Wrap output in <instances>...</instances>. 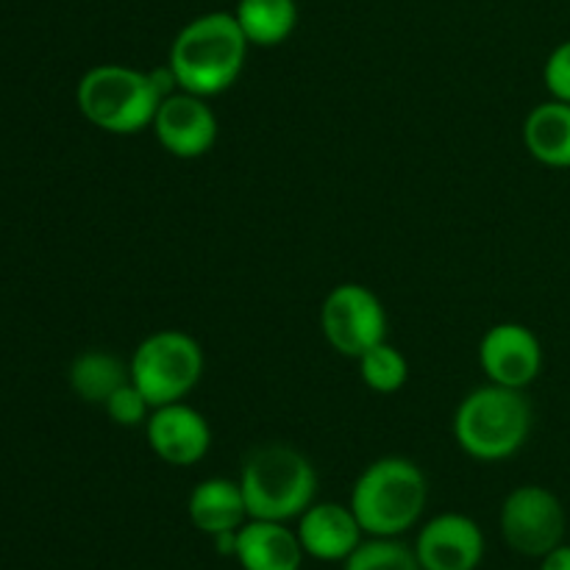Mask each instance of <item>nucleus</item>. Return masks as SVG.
Segmentation results:
<instances>
[{"label": "nucleus", "instance_id": "7ed1b4c3", "mask_svg": "<svg viewBox=\"0 0 570 570\" xmlns=\"http://www.w3.org/2000/svg\"><path fill=\"white\" fill-rule=\"evenodd\" d=\"M534 429L532 401L527 390L482 384L460 401L451 434L462 454L476 462L512 460L529 443Z\"/></svg>", "mask_w": 570, "mask_h": 570}, {"label": "nucleus", "instance_id": "f257e3e1", "mask_svg": "<svg viewBox=\"0 0 570 570\" xmlns=\"http://www.w3.org/2000/svg\"><path fill=\"white\" fill-rule=\"evenodd\" d=\"M250 42L234 11H206L176 33L167 65L184 92L215 98L228 92L243 76Z\"/></svg>", "mask_w": 570, "mask_h": 570}, {"label": "nucleus", "instance_id": "2eb2a0df", "mask_svg": "<svg viewBox=\"0 0 570 570\" xmlns=\"http://www.w3.org/2000/svg\"><path fill=\"white\" fill-rule=\"evenodd\" d=\"M187 515L189 523L198 529L206 538H217V534L237 532L245 521H248V507H245V495L239 482L223 476L204 479L193 488L187 499Z\"/></svg>", "mask_w": 570, "mask_h": 570}, {"label": "nucleus", "instance_id": "4be33fe9", "mask_svg": "<svg viewBox=\"0 0 570 570\" xmlns=\"http://www.w3.org/2000/svg\"><path fill=\"white\" fill-rule=\"evenodd\" d=\"M543 83L554 100L570 104V39L557 45L543 65Z\"/></svg>", "mask_w": 570, "mask_h": 570}, {"label": "nucleus", "instance_id": "39448f33", "mask_svg": "<svg viewBox=\"0 0 570 570\" xmlns=\"http://www.w3.org/2000/svg\"><path fill=\"white\" fill-rule=\"evenodd\" d=\"M161 95L150 70L128 65H95L78 78L76 106L89 126L131 137L154 126Z\"/></svg>", "mask_w": 570, "mask_h": 570}, {"label": "nucleus", "instance_id": "f8f14e48", "mask_svg": "<svg viewBox=\"0 0 570 570\" xmlns=\"http://www.w3.org/2000/svg\"><path fill=\"white\" fill-rule=\"evenodd\" d=\"M150 451L170 468H193L212 449V426L206 415L187 401L156 406L145 423Z\"/></svg>", "mask_w": 570, "mask_h": 570}, {"label": "nucleus", "instance_id": "423d86ee", "mask_svg": "<svg viewBox=\"0 0 570 570\" xmlns=\"http://www.w3.org/2000/svg\"><path fill=\"white\" fill-rule=\"evenodd\" d=\"M204 348L181 328H159L134 348L128 371L150 406L187 401L204 379Z\"/></svg>", "mask_w": 570, "mask_h": 570}, {"label": "nucleus", "instance_id": "a211bd4d", "mask_svg": "<svg viewBox=\"0 0 570 570\" xmlns=\"http://www.w3.org/2000/svg\"><path fill=\"white\" fill-rule=\"evenodd\" d=\"M239 28L254 48H278L298 26L295 0H237L234 6Z\"/></svg>", "mask_w": 570, "mask_h": 570}, {"label": "nucleus", "instance_id": "412c9836", "mask_svg": "<svg viewBox=\"0 0 570 570\" xmlns=\"http://www.w3.org/2000/svg\"><path fill=\"white\" fill-rule=\"evenodd\" d=\"M104 410H106V415H109V421L117 423V426H122V429L142 426L145 429V423H148L154 406H150V401L145 399L142 390H139L137 384L128 379V382L122 384V387L117 390L109 401H106Z\"/></svg>", "mask_w": 570, "mask_h": 570}, {"label": "nucleus", "instance_id": "4468645a", "mask_svg": "<svg viewBox=\"0 0 570 570\" xmlns=\"http://www.w3.org/2000/svg\"><path fill=\"white\" fill-rule=\"evenodd\" d=\"M304 557L298 532L287 523L248 518L237 529L234 560L243 570H301Z\"/></svg>", "mask_w": 570, "mask_h": 570}, {"label": "nucleus", "instance_id": "6e6552de", "mask_svg": "<svg viewBox=\"0 0 570 570\" xmlns=\"http://www.w3.org/2000/svg\"><path fill=\"white\" fill-rule=\"evenodd\" d=\"M499 529L504 543L515 554L540 560L551 549L566 543V507L554 490L543 484H521L501 504Z\"/></svg>", "mask_w": 570, "mask_h": 570}, {"label": "nucleus", "instance_id": "9d476101", "mask_svg": "<svg viewBox=\"0 0 570 570\" xmlns=\"http://www.w3.org/2000/svg\"><path fill=\"white\" fill-rule=\"evenodd\" d=\"M150 128L161 148L184 161L206 156L220 137V122L209 106V98L184 92V89L161 100Z\"/></svg>", "mask_w": 570, "mask_h": 570}, {"label": "nucleus", "instance_id": "20e7f679", "mask_svg": "<svg viewBox=\"0 0 570 570\" xmlns=\"http://www.w3.org/2000/svg\"><path fill=\"white\" fill-rule=\"evenodd\" d=\"M248 518L256 521H298L317 499V471L309 456L284 443L250 451L239 471Z\"/></svg>", "mask_w": 570, "mask_h": 570}, {"label": "nucleus", "instance_id": "f3484780", "mask_svg": "<svg viewBox=\"0 0 570 570\" xmlns=\"http://www.w3.org/2000/svg\"><path fill=\"white\" fill-rule=\"evenodd\" d=\"M128 379H131V371H128L126 362L100 348L81 351L72 360L70 371H67V382H70L72 393L83 404L92 406H104Z\"/></svg>", "mask_w": 570, "mask_h": 570}, {"label": "nucleus", "instance_id": "dca6fc26", "mask_svg": "<svg viewBox=\"0 0 570 570\" xmlns=\"http://www.w3.org/2000/svg\"><path fill=\"white\" fill-rule=\"evenodd\" d=\"M523 145L529 156L551 170H570V104L543 100L523 120Z\"/></svg>", "mask_w": 570, "mask_h": 570}, {"label": "nucleus", "instance_id": "1a4fd4ad", "mask_svg": "<svg viewBox=\"0 0 570 570\" xmlns=\"http://www.w3.org/2000/svg\"><path fill=\"white\" fill-rule=\"evenodd\" d=\"M543 343L523 323H495L479 343V367L490 384H501V387H532L543 373Z\"/></svg>", "mask_w": 570, "mask_h": 570}, {"label": "nucleus", "instance_id": "6ab92c4d", "mask_svg": "<svg viewBox=\"0 0 570 570\" xmlns=\"http://www.w3.org/2000/svg\"><path fill=\"white\" fill-rule=\"evenodd\" d=\"M356 362H360V376L365 382V387L379 395L399 393V390H404L406 379H410V362L387 340L373 345Z\"/></svg>", "mask_w": 570, "mask_h": 570}, {"label": "nucleus", "instance_id": "5701e85b", "mask_svg": "<svg viewBox=\"0 0 570 570\" xmlns=\"http://www.w3.org/2000/svg\"><path fill=\"white\" fill-rule=\"evenodd\" d=\"M540 570H570V543H560L540 557Z\"/></svg>", "mask_w": 570, "mask_h": 570}, {"label": "nucleus", "instance_id": "ddd939ff", "mask_svg": "<svg viewBox=\"0 0 570 570\" xmlns=\"http://www.w3.org/2000/svg\"><path fill=\"white\" fill-rule=\"evenodd\" d=\"M295 532L304 546V554L317 562H345L365 540L354 510L337 501H321V504L315 501L298 518Z\"/></svg>", "mask_w": 570, "mask_h": 570}, {"label": "nucleus", "instance_id": "9b49d317", "mask_svg": "<svg viewBox=\"0 0 570 570\" xmlns=\"http://www.w3.org/2000/svg\"><path fill=\"white\" fill-rule=\"evenodd\" d=\"M412 549L423 570H476L488 543L482 527L471 515L443 512L423 523Z\"/></svg>", "mask_w": 570, "mask_h": 570}, {"label": "nucleus", "instance_id": "f03ea898", "mask_svg": "<svg viewBox=\"0 0 570 570\" xmlns=\"http://www.w3.org/2000/svg\"><path fill=\"white\" fill-rule=\"evenodd\" d=\"M429 501L423 468L410 456H379L356 476L348 507L367 538H401L421 523Z\"/></svg>", "mask_w": 570, "mask_h": 570}, {"label": "nucleus", "instance_id": "aec40b11", "mask_svg": "<svg viewBox=\"0 0 570 570\" xmlns=\"http://www.w3.org/2000/svg\"><path fill=\"white\" fill-rule=\"evenodd\" d=\"M343 570H423L412 546L399 538H367L343 562Z\"/></svg>", "mask_w": 570, "mask_h": 570}, {"label": "nucleus", "instance_id": "0eeeda50", "mask_svg": "<svg viewBox=\"0 0 570 570\" xmlns=\"http://www.w3.org/2000/svg\"><path fill=\"white\" fill-rule=\"evenodd\" d=\"M387 326L382 298L365 284H337L321 304L323 340L345 360H360L373 345L384 343Z\"/></svg>", "mask_w": 570, "mask_h": 570}]
</instances>
